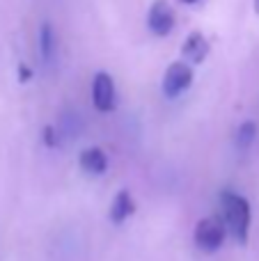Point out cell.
Returning <instances> with one entry per match:
<instances>
[{
    "label": "cell",
    "mask_w": 259,
    "mask_h": 261,
    "mask_svg": "<svg viewBox=\"0 0 259 261\" xmlns=\"http://www.w3.org/2000/svg\"><path fill=\"white\" fill-rule=\"evenodd\" d=\"M220 206H223V222L232 236L239 243L248 241V231H250V204L246 197L232 193V190H223L220 193Z\"/></svg>",
    "instance_id": "1"
},
{
    "label": "cell",
    "mask_w": 259,
    "mask_h": 261,
    "mask_svg": "<svg viewBox=\"0 0 259 261\" xmlns=\"http://www.w3.org/2000/svg\"><path fill=\"white\" fill-rule=\"evenodd\" d=\"M225 234H227V227L220 218H202L200 222L195 225V245L202 250V252H216L220 245L225 243Z\"/></svg>",
    "instance_id": "2"
},
{
    "label": "cell",
    "mask_w": 259,
    "mask_h": 261,
    "mask_svg": "<svg viewBox=\"0 0 259 261\" xmlns=\"http://www.w3.org/2000/svg\"><path fill=\"white\" fill-rule=\"evenodd\" d=\"M193 83V69L188 62L184 60H177L172 62L168 69H165V76H163V94L168 99H177L182 96L184 92L191 87Z\"/></svg>",
    "instance_id": "3"
},
{
    "label": "cell",
    "mask_w": 259,
    "mask_h": 261,
    "mask_svg": "<svg viewBox=\"0 0 259 261\" xmlns=\"http://www.w3.org/2000/svg\"><path fill=\"white\" fill-rule=\"evenodd\" d=\"M174 9L168 0H154L147 14V25L156 37H168L174 28Z\"/></svg>",
    "instance_id": "4"
},
{
    "label": "cell",
    "mask_w": 259,
    "mask_h": 261,
    "mask_svg": "<svg viewBox=\"0 0 259 261\" xmlns=\"http://www.w3.org/2000/svg\"><path fill=\"white\" fill-rule=\"evenodd\" d=\"M92 101L99 113H110L115 108V81L110 73L99 71L92 83Z\"/></svg>",
    "instance_id": "5"
},
{
    "label": "cell",
    "mask_w": 259,
    "mask_h": 261,
    "mask_svg": "<svg viewBox=\"0 0 259 261\" xmlns=\"http://www.w3.org/2000/svg\"><path fill=\"white\" fill-rule=\"evenodd\" d=\"M209 50L211 44L202 32H191L188 39L184 41L182 46V55H184V62L188 64H202L206 58H209Z\"/></svg>",
    "instance_id": "6"
},
{
    "label": "cell",
    "mask_w": 259,
    "mask_h": 261,
    "mask_svg": "<svg viewBox=\"0 0 259 261\" xmlns=\"http://www.w3.org/2000/svg\"><path fill=\"white\" fill-rule=\"evenodd\" d=\"M133 213H136V202H133L131 193H128V190H119L113 199V206H110V220H113L115 225H122Z\"/></svg>",
    "instance_id": "7"
},
{
    "label": "cell",
    "mask_w": 259,
    "mask_h": 261,
    "mask_svg": "<svg viewBox=\"0 0 259 261\" xmlns=\"http://www.w3.org/2000/svg\"><path fill=\"white\" fill-rule=\"evenodd\" d=\"M81 167L87 174H103L108 170V156L99 147H87L81 151Z\"/></svg>",
    "instance_id": "8"
},
{
    "label": "cell",
    "mask_w": 259,
    "mask_h": 261,
    "mask_svg": "<svg viewBox=\"0 0 259 261\" xmlns=\"http://www.w3.org/2000/svg\"><path fill=\"white\" fill-rule=\"evenodd\" d=\"M255 140H257L255 122H250V119H248V122L239 124V128H237V147L239 149H250Z\"/></svg>",
    "instance_id": "9"
},
{
    "label": "cell",
    "mask_w": 259,
    "mask_h": 261,
    "mask_svg": "<svg viewBox=\"0 0 259 261\" xmlns=\"http://www.w3.org/2000/svg\"><path fill=\"white\" fill-rule=\"evenodd\" d=\"M39 44H41V55H44L46 60H50V55H53V50H55V35H53L50 23H44V25H41Z\"/></svg>",
    "instance_id": "10"
},
{
    "label": "cell",
    "mask_w": 259,
    "mask_h": 261,
    "mask_svg": "<svg viewBox=\"0 0 259 261\" xmlns=\"http://www.w3.org/2000/svg\"><path fill=\"white\" fill-rule=\"evenodd\" d=\"M44 142L48 144V147H53V144H55V128L53 126H46L44 128Z\"/></svg>",
    "instance_id": "11"
},
{
    "label": "cell",
    "mask_w": 259,
    "mask_h": 261,
    "mask_svg": "<svg viewBox=\"0 0 259 261\" xmlns=\"http://www.w3.org/2000/svg\"><path fill=\"white\" fill-rule=\"evenodd\" d=\"M18 73H21V76H18V81H21V83H25L28 78L32 76V71H30V69L25 67V64H21V67H18Z\"/></svg>",
    "instance_id": "12"
},
{
    "label": "cell",
    "mask_w": 259,
    "mask_h": 261,
    "mask_svg": "<svg viewBox=\"0 0 259 261\" xmlns=\"http://www.w3.org/2000/svg\"><path fill=\"white\" fill-rule=\"evenodd\" d=\"M182 3H186V5H195V3H200V0H182Z\"/></svg>",
    "instance_id": "13"
},
{
    "label": "cell",
    "mask_w": 259,
    "mask_h": 261,
    "mask_svg": "<svg viewBox=\"0 0 259 261\" xmlns=\"http://www.w3.org/2000/svg\"><path fill=\"white\" fill-rule=\"evenodd\" d=\"M255 12L259 14V0H255Z\"/></svg>",
    "instance_id": "14"
}]
</instances>
